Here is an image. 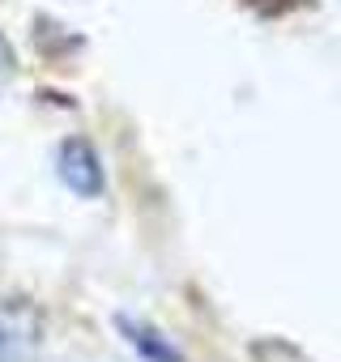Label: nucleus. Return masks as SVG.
I'll use <instances>...</instances> for the list:
<instances>
[{
  "instance_id": "3",
  "label": "nucleus",
  "mask_w": 341,
  "mask_h": 362,
  "mask_svg": "<svg viewBox=\"0 0 341 362\" xmlns=\"http://www.w3.org/2000/svg\"><path fill=\"white\" fill-rule=\"evenodd\" d=\"M115 328H120V337L145 358V362H184V354L175 349V345H170L154 324H145V320H137V315H115Z\"/></svg>"
},
{
  "instance_id": "1",
  "label": "nucleus",
  "mask_w": 341,
  "mask_h": 362,
  "mask_svg": "<svg viewBox=\"0 0 341 362\" xmlns=\"http://www.w3.org/2000/svg\"><path fill=\"white\" fill-rule=\"evenodd\" d=\"M47 320L30 298H0V362H39Z\"/></svg>"
},
{
  "instance_id": "2",
  "label": "nucleus",
  "mask_w": 341,
  "mask_h": 362,
  "mask_svg": "<svg viewBox=\"0 0 341 362\" xmlns=\"http://www.w3.org/2000/svg\"><path fill=\"white\" fill-rule=\"evenodd\" d=\"M56 175H60V184H64L73 197H86V201L103 197V188H107L103 158H98V149H94L86 136H69V141L60 145V153H56Z\"/></svg>"
},
{
  "instance_id": "4",
  "label": "nucleus",
  "mask_w": 341,
  "mask_h": 362,
  "mask_svg": "<svg viewBox=\"0 0 341 362\" xmlns=\"http://www.w3.org/2000/svg\"><path fill=\"white\" fill-rule=\"evenodd\" d=\"M13 47H9V39H5V30H0V81H5V77H13Z\"/></svg>"
}]
</instances>
